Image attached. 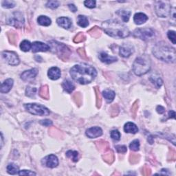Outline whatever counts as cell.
<instances>
[{
  "label": "cell",
  "mask_w": 176,
  "mask_h": 176,
  "mask_svg": "<svg viewBox=\"0 0 176 176\" xmlns=\"http://www.w3.org/2000/svg\"><path fill=\"white\" fill-rule=\"evenodd\" d=\"M69 73L76 82L82 85L90 83L97 75L96 69L87 64L74 65Z\"/></svg>",
  "instance_id": "1"
},
{
  "label": "cell",
  "mask_w": 176,
  "mask_h": 176,
  "mask_svg": "<svg viewBox=\"0 0 176 176\" xmlns=\"http://www.w3.org/2000/svg\"><path fill=\"white\" fill-rule=\"evenodd\" d=\"M102 27L106 34L113 38L124 39L130 35V32L127 26L114 19L104 21L102 24Z\"/></svg>",
  "instance_id": "2"
},
{
  "label": "cell",
  "mask_w": 176,
  "mask_h": 176,
  "mask_svg": "<svg viewBox=\"0 0 176 176\" xmlns=\"http://www.w3.org/2000/svg\"><path fill=\"white\" fill-rule=\"evenodd\" d=\"M153 54L159 60L167 63L175 61V50L164 41L156 44L153 48Z\"/></svg>",
  "instance_id": "3"
},
{
  "label": "cell",
  "mask_w": 176,
  "mask_h": 176,
  "mask_svg": "<svg viewBox=\"0 0 176 176\" xmlns=\"http://www.w3.org/2000/svg\"><path fill=\"white\" fill-rule=\"evenodd\" d=\"M132 68L136 75L142 76L147 74L151 69V61L149 57L146 55L138 56L135 59Z\"/></svg>",
  "instance_id": "4"
},
{
  "label": "cell",
  "mask_w": 176,
  "mask_h": 176,
  "mask_svg": "<svg viewBox=\"0 0 176 176\" xmlns=\"http://www.w3.org/2000/svg\"><path fill=\"white\" fill-rule=\"evenodd\" d=\"M50 44L51 47L50 46V47L52 51L54 53H56L59 57L62 59L63 61H67L71 55V52L67 46L56 41H52Z\"/></svg>",
  "instance_id": "5"
},
{
  "label": "cell",
  "mask_w": 176,
  "mask_h": 176,
  "mask_svg": "<svg viewBox=\"0 0 176 176\" xmlns=\"http://www.w3.org/2000/svg\"><path fill=\"white\" fill-rule=\"evenodd\" d=\"M24 107L31 114L36 116H48L50 113L47 107L41 104L28 103L24 105Z\"/></svg>",
  "instance_id": "6"
},
{
  "label": "cell",
  "mask_w": 176,
  "mask_h": 176,
  "mask_svg": "<svg viewBox=\"0 0 176 176\" xmlns=\"http://www.w3.org/2000/svg\"><path fill=\"white\" fill-rule=\"evenodd\" d=\"M134 37L140 39L143 41H148L155 36V31L151 28H138L133 33Z\"/></svg>",
  "instance_id": "7"
},
{
  "label": "cell",
  "mask_w": 176,
  "mask_h": 176,
  "mask_svg": "<svg viewBox=\"0 0 176 176\" xmlns=\"http://www.w3.org/2000/svg\"><path fill=\"white\" fill-rule=\"evenodd\" d=\"M24 17L20 12H12L8 19V24L15 28H21L24 26Z\"/></svg>",
  "instance_id": "8"
},
{
  "label": "cell",
  "mask_w": 176,
  "mask_h": 176,
  "mask_svg": "<svg viewBox=\"0 0 176 176\" xmlns=\"http://www.w3.org/2000/svg\"><path fill=\"white\" fill-rule=\"evenodd\" d=\"M155 11L156 14L160 17H167L171 14V7L167 3L158 2L155 6Z\"/></svg>",
  "instance_id": "9"
},
{
  "label": "cell",
  "mask_w": 176,
  "mask_h": 176,
  "mask_svg": "<svg viewBox=\"0 0 176 176\" xmlns=\"http://www.w3.org/2000/svg\"><path fill=\"white\" fill-rule=\"evenodd\" d=\"M2 56L6 62L11 65H17L19 64V59L17 55L14 52L4 51L2 52Z\"/></svg>",
  "instance_id": "10"
},
{
  "label": "cell",
  "mask_w": 176,
  "mask_h": 176,
  "mask_svg": "<svg viewBox=\"0 0 176 176\" xmlns=\"http://www.w3.org/2000/svg\"><path fill=\"white\" fill-rule=\"evenodd\" d=\"M42 164L48 168H55L59 164L58 158L55 155H49L43 159L41 161Z\"/></svg>",
  "instance_id": "11"
},
{
  "label": "cell",
  "mask_w": 176,
  "mask_h": 176,
  "mask_svg": "<svg viewBox=\"0 0 176 176\" xmlns=\"http://www.w3.org/2000/svg\"><path fill=\"white\" fill-rule=\"evenodd\" d=\"M38 74V69L36 68L31 69L29 70L24 71L21 74V78L24 81L30 82L32 81L33 79H35L36 76Z\"/></svg>",
  "instance_id": "12"
},
{
  "label": "cell",
  "mask_w": 176,
  "mask_h": 176,
  "mask_svg": "<svg viewBox=\"0 0 176 176\" xmlns=\"http://www.w3.org/2000/svg\"><path fill=\"white\" fill-rule=\"evenodd\" d=\"M134 52V48L132 45L129 44H123L121 46L119 54L124 58H127Z\"/></svg>",
  "instance_id": "13"
},
{
  "label": "cell",
  "mask_w": 176,
  "mask_h": 176,
  "mask_svg": "<svg viewBox=\"0 0 176 176\" xmlns=\"http://www.w3.org/2000/svg\"><path fill=\"white\" fill-rule=\"evenodd\" d=\"M49 50H50V45L40 41H35L32 44V50L33 52H46Z\"/></svg>",
  "instance_id": "14"
},
{
  "label": "cell",
  "mask_w": 176,
  "mask_h": 176,
  "mask_svg": "<svg viewBox=\"0 0 176 176\" xmlns=\"http://www.w3.org/2000/svg\"><path fill=\"white\" fill-rule=\"evenodd\" d=\"M86 136L90 138H95L100 137L102 134V130L99 127H93L86 130Z\"/></svg>",
  "instance_id": "15"
},
{
  "label": "cell",
  "mask_w": 176,
  "mask_h": 176,
  "mask_svg": "<svg viewBox=\"0 0 176 176\" xmlns=\"http://www.w3.org/2000/svg\"><path fill=\"white\" fill-rule=\"evenodd\" d=\"M98 58L101 61V62L105 63V64H112V63H114L116 61H117L118 59L116 57V56H112L107 55V53L105 52H101L99 54Z\"/></svg>",
  "instance_id": "16"
},
{
  "label": "cell",
  "mask_w": 176,
  "mask_h": 176,
  "mask_svg": "<svg viewBox=\"0 0 176 176\" xmlns=\"http://www.w3.org/2000/svg\"><path fill=\"white\" fill-rule=\"evenodd\" d=\"M56 23L61 28H64V29H69L71 28L72 25V21L68 17H59L56 19Z\"/></svg>",
  "instance_id": "17"
},
{
  "label": "cell",
  "mask_w": 176,
  "mask_h": 176,
  "mask_svg": "<svg viewBox=\"0 0 176 176\" xmlns=\"http://www.w3.org/2000/svg\"><path fill=\"white\" fill-rule=\"evenodd\" d=\"M48 75L50 78L53 81H55L61 77V72L59 68L56 67H52L48 70Z\"/></svg>",
  "instance_id": "18"
},
{
  "label": "cell",
  "mask_w": 176,
  "mask_h": 176,
  "mask_svg": "<svg viewBox=\"0 0 176 176\" xmlns=\"http://www.w3.org/2000/svg\"><path fill=\"white\" fill-rule=\"evenodd\" d=\"M148 20V17L142 12L136 13L134 16V21L136 24H143Z\"/></svg>",
  "instance_id": "19"
},
{
  "label": "cell",
  "mask_w": 176,
  "mask_h": 176,
  "mask_svg": "<svg viewBox=\"0 0 176 176\" xmlns=\"http://www.w3.org/2000/svg\"><path fill=\"white\" fill-rule=\"evenodd\" d=\"M12 85H13L12 79V78L6 79V80H5L2 83L0 92H1L2 93H8L12 88Z\"/></svg>",
  "instance_id": "20"
},
{
  "label": "cell",
  "mask_w": 176,
  "mask_h": 176,
  "mask_svg": "<svg viewBox=\"0 0 176 176\" xmlns=\"http://www.w3.org/2000/svg\"><path fill=\"white\" fill-rule=\"evenodd\" d=\"M124 131L129 134H136L138 131V128L134 123L129 122L124 126Z\"/></svg>",
  "instance_id": "21"
},
{
  "label": "cell",
  "mask_w": 176,
  "mask_h": 176,
  "mask_svg": "<svg viewBox=\"0 0 176 176\" xmlns=\"http://www.w3.org/2000/svg\"><path fill=\"white\" fill-rule=\"evenodd\" d=\"M149 80L155 85L156 88H160L162 85V83H163V81H162V78L160 77V76L156 74H152L150 76V78H149Z\"/></svg>",
  "instance_id": "22"
},
{
  "label": "cell",
  "mask_w": 176,
  "mask_h": 176,
  "mask_svg": "<svg viewBox=\"0 0 176 176\" xmlns=\"http://www.w3.org/2000/svg\"><path fill=\"white\" fill-rule=\"evenodd\" d=\"M102 94L107 102H112L113 101H114L116 96L115 92L109 89H105V90L102 92Z\"/></svg>",
  "instance_id": "23"
},
{
  "label": "cell",
  "mask_w": 176,
  "mask_h": 176,
  "mask_svg": "<svg viewBox=\"0 0 176 176\" xmlns=\"http://www.w3.org/2000/svg\"><path fill=\"white\" fill-rule=\"evenodd\" d=\"M62 87L64 88V90L69 93V94H70L75 89V86L72 83L69 81V80H65L64 82H63L62 83Z\"/></svg>",
  "instance_id": "24"
},
{
  "label": "cell",
  "mask_w": 176,
  "mask_h": 176,
  "mask_svg": "<svg viewBox=\"0 0 176 176\" xmlns=\"http://www.w3.org/2000/svg\"><path fill=\"white\" fill-rule=\"evenodd\" d=\"M104 160L107 162V163L111 164L114 160V152H113L110 149L108 148V149L105 151V155H103Z\"/></svg>",
  "instance_id": "25"
},
{
  "label": "cell",
  "mask_w": 176,
  "mask_h": 176,
  "mask_svg": "<svg viewBox=\"0 0 176 176\" xmlns=\"http://www.w3.org/2000/svg\"><path fill=\"white\" fill-rule=\"evenodd\" d=\"M37 22H38V24L41 26H49L51 24L52 21H51V19L49 17H48L47 16L41 15L38 17Z\"/></svg>",
  "instance_id": "26"
},
{
  "label": "cell",
  "mask_w": 176,
  "mask_h": 176,
  "mask_svg": "<svg viewBox=\"0 0 176 176\" xmlns=\"http://www.w3.org/2000/svg\"><path fill=\"white\" fill-rule=\"evenodd\" d=\"M116 13H117L118 15L121 17L124 22H127L131 15V12L127 11V10H120Z\"/></svg>",
  "instance_id": "27"
},
{
  "label": "cell",
  "mask_w": 176,
  "mask_h": 176,
  "mask_svg": "<svg viewBox=\"0 0 176 176\" xmlns=\"http://www.w3.org/2000/svg\"><path fill=\"white\" fill-rule=\"evenodd\" d=\"M77 24L79 26H81L82 28L88 27L89 25L88 19L85 16L78 15L77 18Z\"/></svg>",
  "instance_id": "28"
},
{
  "label": "cell",
  "mask_w": 176,
  "mask_h": 176,
  "mask_svg": "<svg viewBox=\"0 0 176 176\" xmlns=\"http://www.w3.org/2000/svg\"><path fill=\"white\" fill-rule=\"evenodd\" d=\"M6 169H7V172L11 175L18 174L19 171V167L14 163H10L6 167Z\"/></svg>",
  "instance_id": "29"
},
{
  "label": "cell",
  "mask_w": 176,
  "mask_h": 176,
  "mask_svg": "<svg viewBox=\"0 0 176 176\" xmlns=\"http://www.w3.org/2000/svg\"><path fill=\"white\" fill-rule=\"evenodd\" d=\"M39 95H40L41 97L43 98H45L46 100H48L49 98V89L48 85H44L42 86V87L39 89Z\"/></svg>",
  "instance_id": "30"
},
{
  "label": "cell",
  "mask_w": 176,
  "mask_h": 176,
  "mask_svg": "<svg viewBox=\"0 0 176 176\" xmlns=\"http://www.w3.org/2000/svg\"><path fill=\"white\" fill-rule=\"evenodd\" d=\"M67 157L72 159L73 162H77L78 160V153L76 151H68L66 153Z\"/></svg>",
  "instance_id": "31"
},
{
  "label": "cell",
  "mask_w": 176,
  "mask_h": 176,
  "mask_svg": "<svg viewBox=\"0 0 176 176\" xmlns=\"http://www.w3.org/2000/svg\"><path fill=\"white\" fill-rule=\"evenodd\" d=\"M20 48L22 51L28 52L32 48V44H31V42L30 41L27 40H24L21 43Z\"/></svg>",
  "instance_id": "32"
},
{
  "label": "cell",
  "mask_w": 176,
  "mask_h": 176,
  "mask_svg": "<svg viewBox=\"0 0 176 176\" xmlns=\"http://www.w3.org/2000/svg\"><path fill=\"white\" fill-rule=\"evenodd\" d=\"M129 148L131 150L134 151H138L140 149V142L138 140H134L131 142V143L129 145Z\"/></svg>",
  "instance_id": "33"
},
{
  "label": "cell",
  "mask_w": 176,
  "mask_h": 176,
  "mask_svg": "<svg viewBox=\"0 0 176 176\" xmlns=\"http://www.w3.org/2000/svg\"><path fill=\"white\" fill-rule=\"evenodd\" d=\"M36 92V89L35 88H32L28 86L26 90V95L28 96V97H33L35 96Z\"/></svg>",
  "instance_id": "34"
},
{
  "label": "cell",
  "mask_w": 176,
  "mask_h": 176,
  "mask_svg": "<svg viewBox=\"0 0 176 176\" xmlns=\"http://www.w3.org/2000/svg\"><path fill=\"white\" fill-rule=\"evenodd\" d=\"M2 5L3 8H12L15 6V3L13 1H3L2 2Z\"/></svg>",
  "instance_id": "35"
},
{
  "label": "cell",
  "mask_w": 176,
  "mask_h": 176,
  "mask_svg": "<svg viewBox=\"0 0 176 176\" xmlns=\"http://www.w3.org/2000/svg\"><path fill=\"white\" fill-rule=\"evenodd\" d=\"M111 138L114 140V141H118L121 139V134L118 130H112L110 133Z\"/></svg>",
  "instance_id": "36"
},
{
  "label": "cell",
  "mask_w": 176,
  "mask_h": 176,
  "mask_svg": "<svg viewBox=\"0 0 176 176\" xmlns=\"http://www.w3.org/2000/svg\"><path fill=\"white\" fill-rule=\"evenodd\" d=\"M85 39H86L85 35L83 32H80L79 34H78L75 36L74 39V41L75 43H81L84 41L85 40Z\"/></svg>",
  "instance_id": "37"
},
{
  "label": "cell",
  "mask_w": 176,
  "mask_h": 176,
  "mask_svg": "<svg viewBox=\"0 0 176 176\" xmlns=\"http://www.w3.org/2000/svg\"><path fill=\"white\" fill-rule=\"evenodd\" d=\"M59 6V2L57 1H49L46 4V7L51 8V9H55L58 8Z\"/></svg>",
  "instance_id": "38"
},
{
  "label": "cell",
  "mask_w": 176,
  "mask_h": 176,
  "mask_svg": "<svg viewBox=\"0 0 176 176\" xmlns=\"http://www.w3.org/2000/svg\"><path fill=\"white\" fill-rule=\"evenodd\" d=\"M89 32L90 33V35L94 37H97V36L101 35V31L98 27H94L92 28L90 31H89Z\"/></svg>",
  "instance_id": "39"
},
{
  "label": "cell",
  "mask_w": 176,
  "mask_h": 176,
  "mask_svg": "<svg viewBox=\"0 0 176 176\" xmlns=\"http://www.w3.org/2000/svg\"><path fill=\"white\" fill-rule=\"evenodd\" d=\"M168 38L170 39V41L173 43V44H176V39H175V32L173 31H169L167 32Z\"/></svg>",
  "instance_id": "40"
},
{
  "label": "cell",
  "mask_w": 176,
  "mask_h": 176,
  "mask_svg": "<svg viewBox=\"0 0 176 176\" xmlns=\"http://www.w3.org/2000/svg\"><path fill=\"white\" fill-rule=\"evenodd\" d=\"M95 92L96 95V105H97L98 107H100L102 101H101V96L100 95V92H99V89L98 88H95Z\"/></svg>",
  "instance_id": "41"
},
{
  "label": "cell",
  "mask_w": 176,
  "mask_h": 176,
  "mask_svg": "<svg viewBox=\"0 0 176 176\" xmlns=\"http://www.w3.org/2000/svg\"><path fill=\"white\" fill-rule=\"evenodd\" d=\"M84 5L87 8H94L96 7V1H94V0H87V1L84 2Z\"/></svg>",
  "instance_id": "42"
},
{
  "label": "cell",
  "mask_w": 176,
  "mask_h": 176,
  "mask_svg": "<svg viewBox=\"0 0 176 176\" xmlns=\"http://www.w3.org/2000/svg\"><path fill=\"white\" fill-rule=\"evenodd\" d=\"M18 175H36V174L35 172L30 170H21L19 171Z\"/></svg>",
  "instance_id": "43"
},
{
  "label": "cell",
  "mask_w": 176,
  "mask_h": 176,
  "mask_svg": "<svg viewBox=\"0 0 176 176\" xmlns=\"http://www.w3.org/2000/svg\"><path fill=\"white\" fill-rule=\"evenodd\" d=\"M116 149L118 153H121V154H125V153H126L127 151V147H126V146H125V145L116 146Z\"/></svg>",
  "instance_id": "44"
},
{
  "label": "cell",
  "mask_w": 176,
  "mask_h": 176,
  "mask_svg": "<svg viewBox=\"0 0 176 176\" xmlns=\"http://www.w3.org/2000/svg\"><path fill=\"white\" fill-rule=\"evenodd\" d=\"M139 159H140V156L138 155L137 154H131L130 155V157H129V160H130L131 163L133 164H135L136 162H138Z\"/></svg>",
  "instance_id": "45"
},
{
  "label": "cell",
  "mask_w": 176,
  "mask_h": 176,
  "mask_svg": "<svg viewBox=\"0 0 176 176\" xmlns=\"http://www.w3.org/2000/svg\"><path fill=\"white\" fill-rule=\"evenodd\" d=\"M40 123L42 125L45 126V127H50V126H51L52 125V122L50 120H48V119H45V120L41 121Z\"/></svg>",
  "instance_id": "46"
},
{
  "label": "cell",
  "mask_w": 176,
  "mask_h": 176,
  "mask_svg": "<svg viewBox=\"0 0 176 176\" xmlns=\"http://www.w3.org/2000/svg\"><path fill=\"white\" fill-rule=\"evenodd\" d=\"M156 111H157V112L158 113V114H164V113L165 109L163 107H162V106L159 105V106H158L157 108H156Z\"/></svg>",
  "instance_id": "47"
},
{
  "label": "cell",
  "mask_w": 176,
  "mask_h": 176,
  "mask_svg": "<svg viewBox=\"0 0 176 176\" xmlns=\"http://www.w3.org/2000/svg\"><path fill=\"white\" fill-rule=\"evenodd\" d=\"M8 35H10V36H8L9 38H11V37H12L11 41H10V42L12 43V44H15V43L16 42V35H15V34H13V32L8 33Z\"/></svg>",
  "instance_id": "48"
},
{
  "label": "cell",
  "mask_w": 176,
  "mask_h": 176,
  "mask_svg": "<svg viewBox=\"0 0 176 176\" xmlns=\"http://www.w3.org/2000/svg\"><path fill=\"white\" fill-rule=\"evenodd\" d=\"M68 6H69V10H70L72 12H75L77 11V8H76L74 4H69Z\"/></svg>",
  "instance_id": "49"
},
{
  "label": "cell",
  "mask_w": 176,
  "mask_h": 176,
  "mask_svg": "<svg viewBox=\"0 0 176 176\" xmlns=\"http://www.w3.org/2000/svg\"><path fill=\"white\" fill-rule=\"evenodd\" d=\"M143 170H144V171H142V174H143L144 175H150V174H151L150 169H149L148 167H145Z\"/></svg>",
  "instance_id": "50"
},
{
  "label": "cell",
  "mask_w": 176,
  "mask_h": 176,
  "mask_svg": "<svg viewBox=\"0 0 176 176\" xmlns=\"http://www.w3.org/2000/svg\"><path fill=\"white\" fill-rule=\"evenodd\" d=\"M169 118H175V112H174V111L171 110V111H169Z\"/></svg>",
  "instance_id": "51"
}]
</instances>
